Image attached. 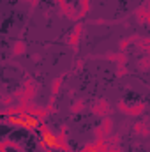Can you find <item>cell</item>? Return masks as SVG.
<instances>
[{
	"instance_id": "20",
	"label": "cell",
	"mask_w": 150,
	"mask_h": 152,
	"mask_svg": "<svg viewBox=\"0 0 150 152\" xmlns=\"http://www.w3.org/2000/svg\"><path fill=\"white\" fill-rule=\"evenodd\" d=\"M0 103H2V106H4V108H9V106H12V104H14V96H12V94H4Z\"/></svg>"
},
{
	"instance_id": "15",
	"label": "cell",
	"mask_w": 150,
	"mask_h": 152,
	"mask_svg": "<svg viewBox=\"0 0 150 152\" xmlns=\"http://www.w3.org/2000/svg\"><path fill=\"white\" fill-rule=\"evenodd\" d=\"M0 143H2V145H5L7 149H9V147H11V149H14L16 152H25V149L21 147V143H20L18 140H12V138H4Z\"/></svg>"
},
{
	"instance_id": "5",
	"label": "cell",
	"mask_w": 150,
	"mask_h": 152,
	"mask_svg": "<svg viewBox=\"0 0 150 152\" xmlns=\"http://www.w3.org/2000/svg\"><path fill=\"white\" fill-rule=\"evenodd\" d=\"M69 129H67V126L66 124H62L60 126V129H58V133H55V147L57 149H60L62 152H71V145H69V133H67Z\"/></svg>"
},
{
	"instance_id": "1",
	"label": "cell",
	"mask_w": 150,
	"mask_h": 152,
	"mask_svg": "<svg viewBox=\"0 0 150 152\" xmlns=\"http://www.w3.org/2000/svg\"><path fill=\"white\" fill-rule=\"evenodd\" d=\"M117 110H118L120 113L127 115V117L136 118V117H141V115L145 113L147 104H145V103H134V104H129V103H125V101H118V103H117Z\"/></svg>"
},
{
	"instance_id": "18",
	"label": "cell",
	"mask_w": 150,
	"mask_h": 152,
	"mask_svg": "<svg viewBox=\"0 0 150 152\" xmlns=\"http://www.w3.org/2000/svg\"><path fill=\"white\" fill-rule=\"evenodd\" d=\"M136 66H138V69L143 71V73L149 71L150 69V53H145L141 58H138V64H136Z\"/></svg>"
},
{
	"instance_id": "25",
	"label": "cell",
	"mask_w": 150,
	"mask_h": 152,
	"mask_svg": "<svg viewBox=\"0 0 150 152\" xmlns=\"http://www.w3.org/2000/svg\"><path fill=\"white\" fill-rule=\"evenodd\" d=\"M92 23H94V25H108V21H106L104 18H97V20H92Z\"/></svg>"
},
{
	"instance_id": "9",
	"label": "cell",
	"mask_w": 150,
	"mask_h": 152,
	"mask_svg": "<svg viewBox=\"0 0 150 152\" xmlns=\"http://www.w3.org/2000/svg\"><path fill=\"white\" fill-rule=\"evenodd\" d=\"M140 37H141V34H131V36H127V37L120 39L118 41V51H127V48L129 46H136V42L140 41Z\"/></svg>"
},
{
	"instance_id": "17",
	"label": "cell",
	"mask_w": 150,
	"mask_h": 152,
	"mask_svg": "<svg viewBox=\"0 0 150 152\" xmlns=\"http://www.w3.org/2000/svg\"><path fill=\"white\" fill-rule=\"evenodd\" d=\"M90 12V0H79V9H78V16H79V21Z\"/></svg>"
},
{
	"instance_id": "12",
	"label": "cell",
	"mask_w": 150,
	"mask_h": 152,
	"mask_svg": "<svg viewBox=\"0 0 150 152\" xmlns=\"http://www.w3.org/2000/svg\"><path fill=\"white\" fill-rule=\"evenodd\" d=\"M134 18H136V21H138L140 25L147 23V18H149V9H147V5L136 7V9H134Z\"/></svg>"
},
{
	"instance_id": "10",
	"label": "cell",
	"mask_w": 150,
	"mask_h": 152,
	"mask_svg": "<svg viewBox=\"0 0 150 152\" xmlns=\"http://www.w3.org/2000/svg\"><path fill=\"white\" fill-rule=\"evenodd\" d=\"M27 50H28V46H27V42L25 41H14L12 44H11V53L14 55V57H21V55H25L27 53Z\"/></svg>"
},
{
	"instance_id": "19",
	"label": "cell",
	"mask_w": 150,
	"mask_h": 152,
	"mask_svg": "<svg viewBox=\"0 0 150 152\" xmlns=\"http://www.w3.org/2000/svg\"><path fill=\"white\" fill-rule=\"evenodd\" d=\"M108 145H120V142H122V136H120V133H113L110 134L106 140H104Z\"/></svg>"
},
{
	"instance_id": "26",
	"label": "cell",
	"mask_w": 150,
	"mask_h": 152,
	"mask_svg": "<svg viewBox=\"0 0 150 152\" xmlns=\"http://www.w3.org/2000/svg\"><path fill=\"white\" fill-rule=\"evenodd\" d=\"M83 66H85V60H81V58H79V60H76V64H74V69H81Z\"/></svg>"
},
{
	"instance_id": "2",
	"label": "cell",
	"mask_w": 150,
	"mask_h": 152,
	"mask_svg": "<svg viewBox=\"0 0 150 152\" xmlns=\"http://www.w3.org/2000/svg\"><path fill=\"white\" fill-rule=\"evenodd\" d=\"M21 88H23V97H21L18 103H32V101L36 99V96H37V85H36V80H34L32 76H27V78L23 80Z\"/></svg>"
},
{
	"instance_id": "6",
	"label": "cell",
	"mask_w": 150,
	"mask_h": 152,
	"mask_svg": "<svg viewBox=\"0 0 150 152\" xmlns=\"http://www.w3.org/2000/svg\"><path fill=\"white\" fill-rule=\"evenodd\" d=\"M53 2L57 4V9H58V12H60L62 16H66V18L71 20V21H79L78 11L69 4V0H53Z\"/></svg>"
},
{
	"instance_id": "4",
	"label": "cell",
	"mask_w": 150,
	"mask_h": 152,
	"mask_svg": "<svg viewBox=\"0 0 150 152\" xmlns=\"http://www.w3.org/2000/svg\"><path fill=\"white\" fill-rule=\"evenodd\" d=\"M90 112L94 115H97V117H101V118H104L111 112V103L108 99H104V97H99L90 104Z\"/></svg>"
},
{
	"instance_id": "23",
	"label": "cell",
	"mask_w": 150,
	"mask_h": 152,
	"mask_svg": "<svg viewBox=\"0 0 150 152\" xmlns=\"http://www.w3.org/2000/svg\"><path fill=\"white\" fill-rule=\"evenodd\" d=\"M117 71H115V76L117 78H124V76H129V67L127 66H115Z\"/></svg>"
},
{
	"instance_id": "11",
	"label": "cell",
	"mask_w": 150,
	"mask_h": 152,
	"mask_svg": "<svg viewBox=\"0 0 150 152\" xmlns=\"http://www.w3.org/2000/svg\"><path fill=\"white\" fill-rule=\"evenodd\" d=\"M64 80H66V73L58 75L53 81H51V87H50V92L51 96H58V92L62 90V85H64Z\"/></svg>"
},
{
	"instance_id": "7",
	"label": "cell",
	"mask_w": 150,
	"mask_h": 152,
	"mask_svg": "<svg viewBox=\"0 0 150 152\" xmlns=\"http://www.w3.org/2000/svg\"><path fill=\"white\" fill-rule=\"evenodd\" d=\"M133 133H134L136 136H141V138L150 136V120L149 118L136 120V122L133 124Z\"/></svg>"
},
{
	"instance_id": "3",
	"label": "cell",
	"mask_w": 150,
	"mask_h": 152,
	"mask_svg": "<svg viewBox=\"0 0 150 152\" xmlns=\"http://www.w3.org/2000/svg\"><path fill=\"white\" fill-rule=\"evenodd\" d=\"M81 32H83V23H81V21H76L74 28L69 32V36H67V39H66V42H67V46H69V50H71L73 53H78V50H79Z\"/></svg>"
},
{
	"instance_id": "21",
	"label": "cell",
	"mask_w": 150,
	"mask_h": 152,
	"mask_svg": "<svg viewBox=\"0 0 150 152\" xmlns=\"http://www.w3.org/2000/svg\"><path fill=\"white\" fill-rule=\"evenodd\" d=\"M46 108H48L50 113H57V96H51V94H50V99H48Z\"/></svg>"
},
{
	"instance_id": "13",
	"label": "cell",
	"mask_w": 150,
	"mask_h": 152,
	"mask_svg": "<svg viewBox=\"0 0 150 152\" xmlns=\"http://www.w3.org/2000/svg\"><path fill=\"white\" fill-rule=\"evenodd\" d=\"M101 129L104 131V134H106V138L110 136V134H113V127H115V120H113L111 117L108 115V117H104L103 120H101Z\"/></svg>"
},
{
	"instance_id": "24",
	"label": "cell",
	"mask_w": 150,
	"mask_h": 152,
	"mask_svg": "<svg viewBox=\"0 0 150 152\" xmlns=\"http://www.w3.org/2000/svg\"><path fill=\"white\" fill-rule=\"evenodd\" d=\"M108 152H124V149L120 145H110L108 147Z\"/></svg>"
},
{
	"instance_id": "14",
	"label": "cell",
	"mask_w": 150,
	"mask_h": 152,
	"mask_svg": "<svg viewBox=\"0 0 150 152\" xmlns=\"http://www.w3.org/2000/svg\"><path fill=\"white\" fill-rule=\"evenodd\" d=\"M85 108H87L85 99H74V101L69 104V112L73 115H78V113H81V112H85Z\"/></svg>"
},
{
	"instance_id": "16",
	"label": "cell",
	"mask_w": 150,
	"mask_h": 152,
	"mask_svg": "<svg viewBox=\"0 0 150 152\" xmlns=\"http://www.w3.org/2000/svg\"><path fill=\"white\" fill-rule=\"evenodd\" d=\"M136 48L143 53H150V36H141L140 41L136 42Z\"/></svg>"
},
{
	"instance_id": "8",
	"label": "cell",
	"mask_w": 150,
	"mask_h": 152,
	"mask_svg": "<svg viewBox=\"0 0 150 152\" xmlns=\"http://www.w3.org/2000/svg\"><path fill=\"white\" fill-rule=\"evenodd\" d=\"M101 58L113 62L115 66H127V53L125 51H110V53L103 55Z\"/></svg>"
},
{
	"instance_id": "27",
	"label": "cell",
	"mask_w": 150,
	"mask_h": 152,
	"mask_svg": "<svg viewBox=\"0 0 150 152\" xmlns=\"http://www.w3.org/2000/svg\"><path fill=\"white\" fill-rule=\"evenodd\" d=\"M147 9H149V18H147V25L150 27V0L147 2Z\"/></svg>"
},
{
	"instance_id": "28",
	"label": "cell",
	"mask_w": 150,
	"mask_h": 152,
	"mask_svg": "<svg viewBox=\"0 0 150 152\" xmlns=\"http://www.w3.org/2000/svg\"><path fill=\"white\" fill-rule=\"evenodd\" d=\"M25 2H30V5H32V7H36V5L39 4V0H25Z\"/></svg>"
},
{
	"instance_id": "22",
	"label": "cell",
	"mask_w": 150,
	"mask_h": 152,
	"mask_svg": "<svg viewBox=\"0 0 150 152\" xmlns=\"http://www.w3.org/2000/svg\"><path fill=\"white\" fill-rule=\"evenodd\" d=\"M92 133H94V138H95V140H99V142H104V140H106V134H104V131L101 129V126H95V127L92 129Z\"/></svg>"
}]
</instances>
